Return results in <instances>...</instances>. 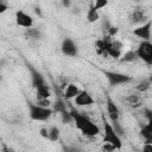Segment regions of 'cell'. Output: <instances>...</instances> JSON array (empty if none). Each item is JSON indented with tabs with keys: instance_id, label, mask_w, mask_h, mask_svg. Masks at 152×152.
<instances>
[{
	"instance_id": "6da1fadb",
	"label": "cell",
	"mask_w": 152,
	"mask_h": 152,
	"mask_svg": "<svg viewBox=\"0 0 152 152\" xmlns=\"http://www.w3.org/2000/svg\"><path fill=\"white\" fill-rule=\"evenodd\" d=\"M71 115L74 118V122L76 125V127L82 132L83 135H87V137H95L100 133V129L99 127L93 122L90 121L87 116L80 114L77 110L75 109H71Z\"/></svg>"
},
{
	"instance_id": "7a4b0ae2",
	"label": "cell",
	"mask_w": 152,
	"mask_h": 152,
	"mask_svg": "<svg viewBox=\"0 0 152 152\" xmlns=\"http://www.w3.org/2000/svg\"><path fill=\"white\" fill-rule=\"evenodd\" d=\"M102 121H103V127H104L103 142H109V144L114 145L116 147V150H120L121 146H122V142H121V139H120L119 134L115 132L113 125L107 121V119L104 118V115H102Z\"/></svg>"
},
{
	"instance_id": "3957f363",
	"label": "cell",
	"mask_w": 152,
	"mask_h": 152,
	"mask_svg": "<svg viewBox=\"0 0 152 152\" xmlns=\"http://www.w3.org/2000/svg\"><path fill=\"white\" fill-rule=\"evenodd\" d=\"M28 110H30V118L34 121H45L52 114V110L49 107H43L39 106L38 103L34 104L32 102H28Z\"/></svg>"
},
{
	"instance_id": "277c9868",
	"label": "cell",
	"mask_w": 152,
	"mask_h": 152,
	"mask_svg": "<svg viewBox=\"0 0 152 152\" xmlns=\"http://www.w3.org/2000/svg\"><path fill=\"white\" fill-rule=\"evenodd\" d=\"M137 55L138 58L142 59L146 64H152V43L148 40H142L138 49H137Z\"/></svg>"
},
{
	"instance_id": "5b68a950",
	"label": "cell",
	"mask_w": 152,
	"mask_h": 152,
	"mask_svg": "<svg viewBox=\"0 0 152 152\" xmlns=\"http://www.w3.org/2000/svg\"><path fill=\"white\" fill-rule=\"evenodd\" d=\"M104 76L107 77L108 82L110 86H118V84H124V83H128L132 81V77L125 74H120V72H114V71H103Z\"/></svg>"
},
{
	"instance_id": "8992f818",
	"label": "cell",
	"mask_w": 152,
	"mask_h": 152,
	"mask_svg": "<svg viewBox=\"0 0 152 152\" xmlns=\"http://www.w3.org/2000/svg\"><path fill=\"white\" fill-rule=\"evenodd\" d=\"M151 27H152V20H147L145 24L134 28L133 34L141 38L142 40H148L150 37H151Z\"/></svg>"
},
{
	"instance_id": "52a82bcc",
	"label": "cell",
	"mask_w": 152,
	"mask_h": 152,
	"mask_svg": "<svg viewBox=\"0 0 152 152\" xmlns=\"http://www.w3.org/2000/svg\"><path fill=\"white\" fill-rule=\"evenodd\" d=\"M15 23L18 26H21V27H25V28H28V27H32L33 26V19L31 15H28L27 13H25L24 11L19 10L15 12Z\"/></svg>"
},
{
	"instance_id": "ba28073f",
	"label": "cell",
	"mask_w": 152,
	"mask_h": 152,
	"mask_svg": "<svg viewBox=\"0 0 152 152\" xmlns=\"http://www.w3.org/2000/svg\"><path fill=\"white\" fill-rule=\"evenodd\" d=\"M112 42H113V40L110 39V36H108V34H107L106 37H103L102 39L96 40V43H95V48H96L97 53H99V55H102V56H107Z\"/></svg>"
},
{
	"instance_id": "9c48e42d",
	"label": "cell",
	"mask_w": 152,
	"mask_h": 152,
	"mask_svg": "<svg viewBox=\"0 0 152 152\" xmlns=\"http://www.w3.org/2000/svg\"><path fill=\"white\" fill-rule=\"evenodd\" d=\"M62 52L65 55V56H70V57H74L77 55V46L75 45V43L70 39V38H65L63 42H62Z\"/></svg>"
},
{
	"instance_id": "30bf717a",
	"label": "cell",
	"mask_w": 152,
	"mask_h": 152,
	"mask_svg": "<svg viewBox=\"0 0 152 152\" xmlns=\"http://www.w3.org/2000/svg\"><path fill=\"white\" fill-rule=\"evenodd\" d=\"M74 102H75L76 106L83 107V106H90V104H93V103H94V100H93V97L89 95V93H88L87 90H82V91L74 99Z\"/></svg>"
},
{
	"instance_id": "8fae6325",
	"label": "cell",
	"mask_w": 152,
	"mask_h": 152,
	"mask_svg": "<svg viewBox=\"0 0 152 152\" xmlns=\"http://www.w3.org/2000/svg\"><path fill=\"white\" fill-rule=\"evenodd\" d=\"M129 19V23L131 24H139V23H144L146 20V14H145V11L142 8H135L132 11V13L129 14L128 17Z\"/></svg>"
},
{
	"instance_id": "7c38bea8",
	"label": "cell",
	"mask_w": 152,
	"mask_h": 152,
	"mask_svg": "<svg viewBox=\"0 0 152 152\" xmlns=\"http://www.w3.org/2000/svg\"><path fill=\"white\" fill-rule=\"evenodd\" d=\"M122 43L119 40H113L110 44V48L108 50V55L115 59H119L121 57V51H122Z\"/></svg>"
},
{
	"instance_id": "4fadbf2b",
	"label": "cell",
	"mask_w": 152,
	"mask_h": 152,
	"mask_svg": "<svg viewBox=\"0 0 152 152\" xmlns=\"http://www.w3.org/2000/svg\"><path fill=\"white\" fill-rule=\"evenodd\" d=\"M28 69H30V71H31V77H32V86L37 89L38 87H40V86H43V84H45V81H44V78H43V76H42V74L40 72H38L34 68H32L31 65H28Z\"/></svg>"
},
{
	"instance_id": "5bb4252c",
	"label": "cell",
	"mask_w": 152,
	"mask_h": 152,
	"mask_svg": "<svg viewBox=\"0 0 152 152\" xmlns=\"http://www.w3.org/2000/svg\"><path fill=\"white\" fill-rule=\"evenodd\" d=\"M107 112H108V114H109L112 121L119 119V114H120L119 108H118V106L114 103V101H113L110 97L107 99Z\"/></svg>"
},
{
	"instance_id": "9a60e30c",
	"label": "cell",
	"mask_w": 152,
	"mask_h": 152,
	"mask_svg": "<svg viewBox=\"0 0 152 152\" xmlns=\"http://www.w3.org/2000/svg\"><path fill=\"white\" fill-rule=\"evenodd\" d=\"M80 93H81V90L78 89V87L76 84H74V83H70V84L66 86V88L64 90V97L68 99V100L75 99Z\"/></svg>"
},
{
	"instance_id": "2e32d148",
	"label": "cell",
	"mask_w": 152,
	"mask_h": 152,
	"mask_svg": "<svg viewBox=\"0 0 152 152\" xmlns=\"http://www.w3.org/2000/svg\"><path fill=\"white\" fill-rule=\"evenodd\" d=\"M36 90H37V93H36V95H37V100L49 99V96L51 95L50 88H49V86H48L46 83L43 84V86H40V87H38Z\"/></svg>"
},
{
	"instance_id": "e0dca14e",
	"label": "cell",
	"mask_w": 152,
	"mask_h": 152,
	"mask_svg": "<svg viewBox=\"0 0 152 152\" xmlns=\"http://www.w3.org/2000/svg\"><path fill=\"white\" fill-rule=\"evenodd\" d=\"M87 19L89 23H95L97 19H99V13H97V10L94 7V5L91 4L88 12H87Z\"/></svg>"
},
{
	"instance_id": "ac0fdd59",
	"label": "cell",
	"mask_w": 152,
	"mask_h": 152,
	"mask_svg": "<svg viewBox=\"0 0 152 152\" xmlns=\"http://www.w3.org/2000/svg\"><path fill=\"white\" fill-rule=\"evenodd\" d=\"M137 58H138L137 51L129 50V51H127L126 53H124V56L121 57V62H125V63H127V62H133V61H135Z\"/></svg>"
},
{
	"instance_id": "d6986e66",
	"label": "cell",
	"mask_w": 152,
	"mask_h": 152,
	"mask_svg": "<svg viewBox=\"0 0 152 152\" xmlns=\"http://www.w3.org/2000/svg\"><path fill=\"white\" fill-rule=\"evenodd\" d=\"M48 139L51 140V141H57L59 139V129L58 127L56 126H51L49 128V135H48Z\"/></svg>"
},
{
	"instance_id": "ffe728a7",
	"label": "cell",
	"mask_w": 152,
	"mask_h": 152,
	"mask_svg": "<svg viewBox=\"0 0 152 152\" xmlns=\"http://www.w3.org/2000/svg\"><path fill=\"white\" fill-rule=\"evenodd\" d=\"M126 101H127V103H128L129 106H132V107H138V106H140V102H141L140 97H139L138 95H135V94L128 95L127 99H126Z\"/></svg>"
},
{
	"instance_id": "44dd1931",
	"label": "cell",
	"mask_w": 152,
	"mask_h": 152,
	"mask_svg": "<svg viewBox=\"0 0 152 152\" xmlns=\"http://www.w3.org/2000/svg\"><path fill=\"white\" fill-rule=\"evenodd\" d=\"M151 83H152V82L150 81V78H148V80H142V81H140V82L137 84V89H138L140 93H144V91H146V90L150 89Z\"/></svg>"
},
{
	"instance_id": "7402d4cb",
	"label": "cell",
	"mask_w": 152,
	"mask_h": 152,
	"mask_svg": "<svg viewBox=\"0 0 152 152\" xmlns=\"http://www.w3.org/2000/svg\"><path fill=\"white\" fill-rule=\"evenodd\" d=\"M55 110L58 113H63L66 110V104L64 103V101L62 99H57L55 102Z\"/></svg>"
},
{
	"instance_id": "603a6c76",
	"label": "cell",
	"mask_w": 152,
	"mask_h": 152,
	"mask_svg": "<svg viewBox=\"0 0 152 152\" xmlns=\"http://www.w3.org/2000/svg\"><path fill=\"white\" fill-rule=\"evenodd\" d=\"M140 135L142 137V139L145 140V142L152 144V132H150L148 129H146L145 127H142L141 131H140Z\"/></svg>"
},
{
	"instance_id": "cb8c5ba5",
	"label": "cell",
	"mask_w": 152,
	"mask_h": 152,
	"mask_svg": "<svg viewBox=\"0 0 152 152\" xmlns=\"http://www.w3.org/2000/svg\"><path fill=\"white\" fill-rule=\"evenodd\" d=\"M25 36L28 37V38H32V39H38V38H39V31H38L37 28L28 27V28H26V31H25Z\"/></svg>"
},
{
	"instance_id": "d4e9b609",
	"label": "cell",
	"mask_w": 152,
	"mask_h": 152,
	"mask_svg": "<svg viewBox=\"0 0 152 152\" xmlns=\"http://www.w3.org/2000/svg\"><path fill=\"white\" fill-rule=\"evenodd\" d=\"M61 115H62V121H63L64 124H70V122H74V118H72V115H71V112L65 110V112L61 113Z\"/></svg>"
},
{
	"instance_id": "484cf974",
	"label": "cell",
	"mask_w": 152,
	"mask_h": 152,
	"mask_svg": "<svg viewBox=\"0 0 152 152\" xmlns=\"http://www.w3.org/2000/svg\"><path fill=\"white\" fill-rule=\"evenodd\" d=\"M107 4H108V0H95L94 7L99 11V10H101V8L106 7V6H107Z\"/></svg>"
},
{
	"instance_id": "4316f807",
	"label": "cell",
	"mask_w": 152,
	"mask_h": 152,
	"mask_svg": "<svg viewBox=\"0 0 152 152\" xmlns=\"http://www.w3.org/2000/svg\"><path fill=\"white\" fill-rule=\"evenodd\" d=\"M112 124H113V127H114V129H115V132L120 135V134H124V129H122V127L120 126V124H119V121L118 120H113L112 121Z\"/></svg>"
},
{
	"instance_id": "83f0119b",
	"label": "cell",
	"mask_w": 152,
	"mask_h": 152,
	"mask_svg": "<svg viewBox=\"0 0 152 152\" xmlns=\"http://www.w3.org/2000/svg\"><path fill=\"white\" fill-rule=\"evenodd\" d=\"M37 103H38L39 106H43V107H49V104H50V100H49V99L37 100Z\"/></svg>"
},
{
	"instance_id": "f1b7e54d",
	"label": "cell",
	"mask_w": 152,
	"mask_h": 152,
	"mask_svg": "<svg viewBox=\"0 0 152 152\" xmlns=\"http://www.w3.org/2000/svg\"><path fill=\"white\" fill-rule=\"evenodd\" d=\"M102 148H103L104 151H114V150H116V147H115L114 145L109 144V142H104V145H103Z\"/></svg>"
},
{
	"instance_id": "f546056e",
	"label": "cell",
	"mask_w": 152,
	"mask_h": 152,
	"mask_svg": "<svg viewBox=\"0 0 152 152\" xmlns=\"http://www.w3.org/2000/svg\"><path fill=\"white\" fill-rule=\"evenodd\" d=\"M116 33H118V27H116V26H110V27L108 28V36L113 37V36H115Z\"/></svg>"
},
{
	"instance_id": "4dcf8cb0",
	"label": "cell",
	"mask_w": 152,
	"mask_h": 152,
	"mask_svg": "<svg viewBox=\"0 0 152 152\" xmlns=\"http://www.w3.org/2000/svg\"><path fill=\"white\" fill-rule=\"evenodd\" d=\"M142 151H145V152H152V144L145 142V145L142 147Z\"/></svg>"
},
{
	"instance_id": "1f68e13d",
	"label": "cell",
	"mask_w": 152,
	"mask_h": 152,
	"mask_svg": "<svg viewBox=\"0 0 152 152\" xmlns=\"http://www.w3.org/2000/svg\"><path fill=\"white\" fill-rule=\"evenodd\" d=\"M39 133H40V135H42V137H44V138H46V139H48L49 129H46V128H42V129L39 131Z\"/></svg>"
},
{
	"instance_id": "d6a6232c",
	"label": "cell",
	"mask_w": 152,
	"mask_h": 152,
	"mask_svg": "<svg viewBox=\"0 0 152 152\" xmlns=\"http://www.w3.org/2000/svg\"><path fill=\"white\" fill-rule=\"evenodd\" d=\"M147 121H148V122H147V124H146L144 127H145L146 129H148L150 132H152V118H151V119H148Z\"/></svg>"
},
{
	"instance_id": "836d02e7",
	"label": "cell",
	"mask_w": 152,
	"mask_h": 152,
	"mask_svg": "<svg viewBox=\"0 0 152 152\" xmlns=\"http://www.w3.org/2000/svg\"><path fill=\"white\" fill-rule=\"evenodd\" d=\"M6 10H8V6L1 1V2H0V13H4Z\"/></svg>"
},
{
	"instance_id": "e575fe53",
	"label": "cell",
	"mask_w": 152,
	"mask_h": 152,
	"mask_svg": "<svg viewBox=\"0 0 152 152\" xmlns=\"http://www.w3.org/2000/svg\"><path fill=\"white\" fill-rule=\"evenodd\" d=\"M144 114H145V116L147 118V120L152 118V110H151V109H144Z\"/></svg>"
},
{
	"instance_id": "d590c367",
	"label": "cell",
	"mask_w": 152,
	"mask_h": 152,
	"mask_svg": "<svg viewBox=\"0 0 152 152\" xmlns=\"http://www.w3.org/2000/svg\"><path fill=\"white\" fill-rule=\"evenodd\" d=\"M62 4H63L64 7H69L70 4H71V1H70V0H62Z\"/></svg>"
},
{
	"instance_id": "8d00e7d4",
	"label": "cell",
	"mask_w": 152,
	"mask_h": 152,
	"mask_svg": "<svg viewBox=\"0 0 152 152\" xmlns=\"http://www.w3.org/2000/svg\"><path fill=\"white\" fill-rule=\"evenodd\" d=\"M34 12H36L38 15H42V13H40V8H39V7H36V8H34Z\"/></svg>"
},
{
	"instance_id": "74e56055",
	"label": "cell",
	"mask_w": 152,
	"mask_h": 152,
	"mask_svg": "<svg viewBox=\"0 0 152 152\" xmlns=\"http://www.w3.org/2000/svg\"><path fill=\"white\" fill-rule=\"evenodd\" d=\"M150 81H151V82H152V76H151V77H150Z\"/></svg>"
}]
</instances>
